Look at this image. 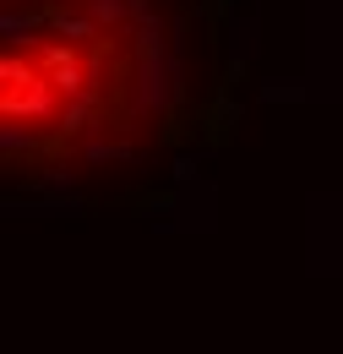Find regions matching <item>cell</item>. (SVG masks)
Wrapping results in <instances>:
<instances>
[{
    "label": "cell",
    "instance_id": "obj_1",
    "mask_svg": "<svg viewBox=\"0 0 343 354\" xmlns=\"http://www.w3.org/2000/svg\"><path fill=\"white\" fill-rule=\"evenodd\" d=\"M142 82L131 0H39L0 49L6 164H66L98 131H126Z\"/></svg>",
    "mask_w": 343,
    "mask_h": 354
}]
</instances>
